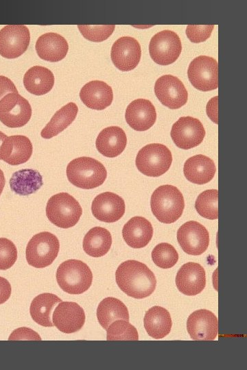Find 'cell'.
<instances>
[{"instance_id": "obj_23", "label": "cell", "mask_w": 247, "mask_h": 370, "mask_svg": "<svg viewBox=\"0 0 247 370\" xmlns=\"http://www.w3.org/2000/svg\"><path fill=\"white\" fill-rule=\"evenodd\" d=\"M32 152V144L27 136L14 135L7 137L3 142L1 160L11 165H19L26 162Z\"/></svg>"}, {"instance_id": "obj_35", "label": "cell", "mask_w": 247, "mask_h": 370, "mask_svg": "<svg viewBox=\"0 0 247 370\" xmlns=\"http://www.w3.org/2000/svg\"><path fill=\"white\" fill-rule=\"evenodd\" d=\"M108 341H138L137 329L128 321L119 319L113 321L106 329Z\"/></svg>"}, {"instance_id": "obj_26", "label": "cell", "mask_w": 247, "mask_h": 370, "mask_svg": "<svg viewBox=\"0 0 247 370\" xmlns=\"http://www.w3.org/2000/svg\"><path fill=\"white\" fill-rule=\"evenodd\" d=\"M152 235V224L142 217L131 218L122 229V236L125 242L132 248H142L146 246Z\"/></svg>"}, {"instance_id": "obj_11", "label": "cell", "mask_w": 247, "mask_h": 370, "mask_svg": "<svg viewBox=\"0 0 247 370\" xmlns=\"http://www.w3.org/2000/svg\"><path fill=\"white\" fill-rule=\"evenodd\" d=\"M205 136L202 123L192 116H182L172 125L171 137L175 145L183 149L199 145Z\"/></svg>"}, {"instance_id": "obj_8", "label": "cell", "mask_w": 247, "mask_h": 370, "mask_svg": "<svg viewBox=\"0 0 247 370\" xmlns=\"http://www.w3.org/2000/svg\"><path fill=\"white\" fill-rule=\"evenodd\" d=\"M187 75L193 86L199 90L216 89L218 86L217 62L209 56H198L190 62Z\"/></svg>"}, {"instance_id": "obj_16", "label": "cell", "mask_w": 247, "mask_h": 370, "mask_svg": "<svg viewBox=\"0 0 247 370\" xmlns=\"http://www.w3.org/2000/svg\"><path fill=\"white\" fill-rule=\"evenodd\" d=\"M82 308L73 301H61L52 314V322L60 332L71 334L80 330L84 324Z\"/></svg>"}, {"instance_id": "obj_14", "label": "cell", "mask_w": 247, "mask_h": 370, "mask_svg": "<svg viewBox=\"0 0 247 370\" xmlns=\"http://www.w3.org/2000/svg\"><path fill=\"white\" fill-rule=\"evenodd\" d=\"M154 92L161 103L170 109L180 108L188 99V93L183 82L171 75H163L156 81Z\"/></svg>"}, {"instance_id": "obj_17", "label": "cell", "mask_w": 247, "mask_h": 370, "mask_svg": "<svg viewBox=\"0 0 247 370\" xmlns=\"http://www.w3.org/2000/svg\"><path fill=\"white\" fill-rule=\"evenodd\" d=\"M187 329L193 340H214L218 332L217 318L206 309L194 311L187 319Z\"/></svg>"}, {"instance_id": "obj_21", "label": "cell", "mask_w": 247, "mask_h": 370, "mask_svg": "<svg viewBox=\"0 0 247 370\" xmlns=\"http://www.w3.org/2000/svg\"><path fill=\"white\" fill-rule=\"evenodd\" d=\"M80 97L88 108L102 110L111 104L113 93L111 87L104 82L93 80L81 88Z\"/></svg>"}, {"instance_id": "obj_20", "label": "cell", "mask_w": 247, "mask_h": 370, "mask_svg": "<svg viewBox=\"0 0 247 370\" xmlns=\"http://www.w3.org/2000/svg\"><path fill=\"white\" fill-rule=\"evenodd\" d=\"M127 123L136 131H145L155 123L156 112L150 101L137 99L132 101L126 110Z\"/></svg>"}, {"instance_id": "obj_37", "label": "cell", "mask_w": 247, "mask_h": 370, "mask_svg": "<svg viewBox=\"0 0 247 370\" xmlns=\"http://www.w3.org/2000/svg\"><path fill=\"white\" fill-rule=\"evenodd\" d=\"M115 27V25H78V27L82 36L86 39L93 42H102L106 40L113 32Z\"/></svg>"}, {"instance_id": "obj_3", "label": "cell", "mask_w": 247, "mask_h": 370, "mask_svg": "<svg viewBox=\"0 0 247 370\" xmlns=\"http://www.w3.org/2000/svg\"><path fill=\"white\" fill-rule=\"evenodd\" d=\"M68 180L82 189H93L101 186L107 177L104 166L90 157H80L72 160L67 165Z\"/></svg>"}, {"instance_id": "obj_4", "label": "cell", "mask_w": 247, "mask_h": 370, "mask_svg": "<svg viewBox=\"0 0 247 370\" xmlns=\"http://www.w3.org/2000/svg\"><path fill=\"white\" fill-rule=\"evenodd\" d=\"M93 274L88 265L81 260H67L60 264L56 271L59 286L66 293L81 294L91 285Z\"/></svg>"}, {"instance_id": "obj_9", "label": "cell", "mask_w": 247, "mask_h": 370, "mask_svg": "<svg viewBox=\"0 0 247 370\" xmlns=\"http://www.w3.org/2000/svg\"><path fill=\"white\" fill-rule=\"evenodd\" d=\"M182 50L181 41L176 32L163 30L154 35L150 42L149 53L154 62L168 65L174 62Z\"/></svg>"}, {"instance_id": "obj_15", "label": "cell", "mask_w": 247, "mask_h": 370, "mask_svg": "<svg viewBox=\"0 0 247 370\" xmlns=\"http://www.w3.org/2000/svg\"><path fill=\"white\" fill-rule=\"evenodd\" d=\"M141 56L139 42L130 36H122L113 45L110 57L114 65L121 71L134 69Z\"/></svg>"}, {"instance_id": "obj_12", "label": "cell", "mask_w": 247, "mask_h": 370, "mask_svg": "<svg viewBox=\"0 0 247 370\" xmlns=\"http://www.w3.org/2000/svg\"><path fill=\"white\" fill-rule=\"evenodd\" d=\"M30 31L24 25H8L0 30V55L8 59L21 56L28 48Z\"/></svg>"}, {"instance_id": "obj_39", "label": "cell", "mask_w": 247, "mask_h": 370, "mask_svg": "<svg viewBox=\"0 0 247 370\" xmlns=\"http://www.w3.org/2000/svg\"><path fill=\"white\" fill-rule=\"evenodd\" d=\"M213 27L214 25H189L186 29V34L190 41L198 43L210 37Z\"/></svg>"}, {"instance_id": "obj_5", "label": "cell", "mask_w": 247, "mask_h": 370, "mask_svg": "<svg viewBox=\"0 0 247 370\" xmlns=\"http://www.w3.org/2000/svg\"><path fill=\"white\" fill-rule=\"evenodd\" d=\"M82 208L79 202L67 193L51 196L46 205V215L56 226L69 228L80 220Z\"/></svg>"}, {"instance_id": "obj_38", "label": "cell", "mask_w": 247, "mask_h": 370, "mask_svg": "<svg viewBox=\"0 0 247 370\" xmlns=\"http://www.w3.org/2000/svg\"><path fill=\"white\" fill-rule=\"evenodd\" d=\"M16 259L17 249L15 245L6 238H0V269L10 268Z\"/></svg>"}, {"instance_id": "obj_44", "label": "cell", "mask_w": 247, "mask_h": 370, "mask_svg": "<svg viewBox=\"0 0 247 370\" xmlns=\"http://www.w3.org/2000/svg\"><path fill=\"white\" fill-rule=\"evenodd\" d=\"M5 184V176H4L3 172L0 169V196L3 190Z\"/></svg>"}, {"instance_id": "obj_10", "label": "cell", "mask_w": 247, "mask_h": 370, "mask_svg": "<svg viewBox=\"0 0 247 370\" xmlns=\"http://www.w3.org/2000/svg\"><path fill=\"white\" fill-rule=\"evenodd\" d=\"M32 116L28 101L19 93H9L0 100V121L8 127H21Z\"/></svg>"}, {"instance_id": "obj_27", "label": "cell", "mask_w": 247, "mask_h": 370, "mask_svg": "<svg viewBox=\"0 0 247 370\" xmlns=\"http://www.w3.org/2000/svg\"><path fill=\"white\" fill-rule=\"evenodd\" d=\"M172 325L169 312L161 306H153L145 314V329L154 338L161 339L167 336L170 332Z\"/></svg>"}, {"instance_id": "obj_41", "label": "cell", "mask_w": 247, "mask_h": 370, "mask_svg": "<svg viewBox=\"0 0 247 370\" xmlns=\"http://www.w3.org/2000/svg\"><path fill=\"white\" fill-rule=\"evenodd\" d=\"M18 93L14 83L8 77L0 75V100L9 93Z\"/></svg>"}, {"instance_id": "obj_30", "label": "cell", "mask_w": 247, "mask_h": 370, "mask_svg": "<svg viewBox=\"0 0 247 370\" xmlns=\"http://www.w3.org/2000/svg\"><path fill=\"white\" fill-rule=\"evenodd\" d=\"M60 297L52 293H43L32 301L30 312L33 320L44 327H52L51 312L55 305L61 302Z\"/></svg>"}, {"instance_id": "obj_25", "label": "cell", "mask_w": 247, "mask_h": 370, "mask_svg": "<svg viewBox=\"0 0 247 370\" xmlns=\"http://www.w3.org/2000/svg\"><path fill=\"white\" fill-rule=\"evenodd\" d=\"M183 173L188 181L196 184H204L214 177L215 166L210 158L198 154L186 160Z\"/></svg>"}, {"instance_id": "obj_43", "label": "cell", "mask_w": 247, "mask_h": 370, "mask_svg": "<svg viewBox=\"0 0 247 370\" xmlns=\"http://www.w3.org/2000/svg\"><path fill=\"white\" fill-rule=\"evenodd\" d=\"M217 97H213L207 105V115L215 123H217Z\"/></svg>"}, {"instance_id": "obj_34", "label": "cell", "mask_w": 247, "mask_h": 370, "mask_svg": "<svg viewBox=\"0 0 247 370\" xmlns=\"http://www.w3.org/2000/svg\"><path fill=\"white\" fill-rule=\"evenodd\" d=\"M218 191L216 189L207 190L197 197L195 208L198 214L204 218L213 220L218 218Z\"/></svg>"}, {"instance_id": "obj_22", "label": "cell", "mask_w": 247, "mask_h": 370, "mask_svg": "<svg viewBox=\"0 0 247 370\" xmlns=\"http://www.w3.org/2000/svg\"><path fill=\"white\" fill-rule=\"evenodd\" d=\"M127 137L125 132L118 126H110L98 134L95 146L98 151L108 158H115L125 149Z\"/></svg>"}, {"instance_id": "obj_13", "label": "cell", "mask_w": 247, "mask_h": 370, "mask_svg": "<svg viewBox=\"0 0 247 370\" xmlns=\"http://www.w3.org/2000/svg\"><path fill=\"white\" fill-rule=\"evenodd\" d=\"M177 240L185 253L198 256L207 250L209 244V234L204 225L197 221H189L178 230Z\"/></svg>"}, {"instance_id": "obj_2", "label": "cell", "mask_w": 247, "mask_h": 370, "mask_svg": "<svg viewBox=\"0 0 247 370\" xmlns=\"http://www.w3.org/2000/svg\"><path fill=\"white\" fill-rule=\"evenodd\" d=\"M150 207L153 214L160 222L172 223L177 221L183 214L184 198L176 186L162 185L153 192Z\"/></svg>"}, {"instance_id": "obj_6", "label": "cell", "mask_w": 247, "mask_h": 370, "mask_svg": "<svg viewBox=\"0 0 247 370\" xmlns=\"http://www.w3.org/2000/svg\"><path fill=\"white\" fill-rule=\"evenodd\" d=\"M172 162L170 150L161 143H151L138 152L135 164L137 169L150 177H158L167 172Z\"/></svg>"}, {"instance_id": "obj_40", "label": "cell", "mask_w": 247, "mask_h": 370, "mask_svg": "<svg viewBox=\"0 0 247 370\" xmlns=\"http://www.w3.org/2000/svg\"><path fill=\"white\" fill-rule=\"evenodd\" d=\"M9 340H36L40 341V336L34 330L27 328L15 330L10 336Z\"/></svg>"}, {"instance_id": "obj_32", "label": "cell", "mask_w": 247, "mask_h": 370, "mask_svg": "<svg viewBox=\"0 0 247 370\" xmlns=\"http://www.w3.org/2000/svg\"><path fill=\"white\" fill-rule=\"evenodd\" d=\"M78 108L75 103L70 102L56 112L49 122L42 130L40 135L46 139L57 136L75 120Z\"/></svg>"}, {"instance_id": "obj_1", "label": "cell", "mask_w": 247, "mask_h": 370, "mask_svg": "<svg viewBox=\"0 0 247 370\" xmlns=\"http://www.w3.org/2000/svg\"><path fill=\"white\" fill-rule=\"evenodd\" d=\"M115 279L124 293L136 299L148 297L156 285L154 273L145 264L134 260H126L117 267Z\"/></svg>"}, {"instance_id": "obj_33", "label": "cell", "mask_w": 247, "mask_h": 370, "mask_svg": "<svg viewBox=\"0 0 247 370\" xmlns=\"http://www.w3.org/2000/svg\"><path fill=\"white\" fill-rule=\"evenodd\" d=\"M111 244L110 232L102 227H94L84 236L83 249L90 256L101 257L107 254Z\"/></svg>"}, {"instance_id": "obj_7", "label": "cell", "mask_w": 247, "mask_h": 370, "mask_svg": "<svg viewBox=\"0 0 247 370\" xmlns=\"http://www.w3.org/2000/svg\"><path fill=\"white\" fill-rule=\"evenodd\" d=\"M60 243L51 232H42L35 234L26 247L27 263L36 268H44L51 264L58 256Z\"/></svg>"}, {"instance_id": "obj_24", "label": "cell", "mask_w": 247, "mask_h": 370, "mask_svg": "<svg viewBox=\"0 0 247 370\" xmlns=\"http://www.w3.org/2000/svg\"><path fill=\"white\" fill-rule=\"evenodd\" d=\"M35 48L41 59L49 62H58L66 56L69 45L66 39L61 35L48 32L38 38Z\"/></svg>"}, {"instance_id": "obj_19", "label": "cell", "mask_w": 247, "mask_h": 370, "mask_svg": "<svg viewBox=\"0 0 247 370\" xmlns=\"http://www.w3.org/2000/svg\"><path fill=\"white\" fill-rule=\"evenodd\" d=\"M176 284L180 292L191 296L201 293L206 285L204 268L196 262H187L178 271Z\"/></svg>"}, {"instance_id": "obj_36", "label": "cell", "mask_w": 247, "mask_h": 370, "mask_svg": "<svg viewBox=\"0 0 247 370\" xmlns=\"http://www.w3.org/2000/svg\"><path fill=\"white\" fill-rule=\"evenodd\" d=\"M152 259L158 267L169 269L178 262V254L172 245L167 243H161L153 249Z\"/></svg>"}, {"instance_id": "obj_45", "label": "cell", "mask_w": 247, "mask_h": 370, "mask_svg": "<svg viewBox=\"0 0 247 370\" xmlns=\"http://www.w3.org/2000/svg\"><path fill=\"white\" fill-rule=\"evenodd\" d=\"M7 135L0 131V160H1V149L3 143L7 138Z\"/></svg>"}, {"instance_id": "obj_18", "label": "cell", "mask_w": 247, "mask_h": 370, "mask_svg": "<svg viewBox=\"0 0 247 370\" xmlns=\"http://www.w3.org/2000/svg\"><path fill=\"white\" fill-rule=\"evenodd\" d=\"M125 208L124 199L112 192L99 194L91 204L93 216L106 223H114L119 220L124 214Z\"/></svg>"}, {"instance_id": "obj_31", "label": "cell", "mask_w": 247, "mask_h": 370, "mask_svg": "<svg viewBox=\"0 0 247 370\" xmlns=\"http://www.w3.org/2000/svg\"><path fill=\"white\" fill-rule=\"evenodd\" d=\"M97 317L99 324L105 330L116 320L129 321L126 306L121 300L113 297H106L99 304Z\"/></svg>"}, {"instance_id": "obj_28", "label": "cell", "mask_w": 247, "mask_h": 370, "mask_svg": "<svg viewBox=\"0 0 247 370\" xmlns=\"http://www.w3.org/2000/svg\"><path fill=\"white\" fill-rule=\"evenodd\" d=\"M54 84L53 73L46 67L34 66L29 69L23 77L25 89L35 95H43L49 92Z\"/></svg>"}, {"instance_id": "obj_29", "label": "cell", "mask_w": 247, "mask_h": 370, "mask_svg": "<svg viewBox=\"0 0 247 370\" xmlns=\"http://www.w3.org/2000/svg\"><path fill=\"white\" fill-rule=\"evenodd\" d=\"M9 182L12 190L23 196L36 193L43 184L42 175L37 170L32 169L14 172Z\"/></svg>"}, {"instance_id": "obj_42", "label": "cell", "mask_w": 247, "mask_h": 370, "mask_svg": "<svg viewBox=\"0 0 247 370\" xmlns=\"http://www.w3.org/2000/svg\"><path fill=\"white\" fill-rule=\"evenodd\" d=\"M11 285L4 278L0 276V304L5 302L11 295Z\"/></svg>"}]
</instances>
